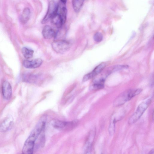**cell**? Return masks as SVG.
<instances>
[{
	"instance_id": "7c38bea8",
	"label": "cell",
	"mask_w": 154,
	"mask_h": 154,
	"mask_svg": "<svg viewBox=\"0 0 154 154\" xmlns=\"http://www.w3.org/2000/svg\"><path fill=\"white\" fill-rule=\"evenodd\" d=\"M95 136V132L91 131L90 133L85 146V152L86 153H89L91 150L92 143Z\"/></svg>"
},
{
	"instance_id": "e0dca14e",
	"label": "cell",
	"mask_w": 154,
	"mask_h": 154,
	"mask_svg": "<svg viewBox=\"0 0 154 154\" xmlns=\"http://www.w3.org/2000/svg\"><path fill=\"white\" fill-rule=\"evenodd\" d=\"M119 120L118 119L115 118L114 115H113L111 119L110 122L109 128V132L110 135H112L115 132V124L116 122Z\"/></svg>"
},
{
	"instance_id": "5b68a950",
	"label": "cell",
	"mask_w": 154,
	"mask_h": 154,
	"mask_svg": "<svg viewBox=\"0 0 154 154\" xmlns=\"http://www.w3.org/2000/svg\"><path fill=\"white\" fill-rule=\"evenodd\" d=\"M58 8V4L53 1L50 2L47 13L42 21V23H45L50 20L51 18L57 13Z\"/></svg>"
},
{
	"instance_id": "2e32d148",
	"label": "cell",
	"mask_w": 154,
	"mask_h": 154,
	"mask_svg": "<svg viewBox=\"0 0 154 154\" xmlns=\"http://www.w3.org/2000/svg\"><path fill=\"white\" fill-rule=\"evenodd\" d=\"M84 0H72V6L74 11L76 13L79 12L82 7Z\"/></svg>"
},
{
	"instance_id": "277c9868",
	"label": "cell",
	"mask_w": 154,
	"mask_h": 154,
	"mask_svg": "<svg viewBox=\"0 0 154 154\" xmlns=\"http://www.w3.org/2000/svg\"><path fill=\"white\" fill-rule=\"evenodd\" d=\"M52 48L56 52L62 54L68 51L71 47L70 44L64 40H60L54 42L51 44Z\"/></svg>"
},
{
	"instance_id": "52a82bcc",
	"label": "cell",
	"mask_w": 154,
	"mask_h": 154,
	"mask_svg": "<svg viewBox=\"0 0 154 154\" xmlns=\"http://www.w3.org/2000/svg\"><path fill=\"white\" fill-rule=\"evenodd\" d=\"M106 66V63H102L97 66L91 72L85 75L83 78V82L86 81L99 74Z\"/></svg>"
},
{
	"instance_id": "ffe728a7",
	"label": "cell",
	"mask_w": 154,
	"mask_h": 154,
	"mask_svg": "<svg viewBox=\"0 0 154 154\" xmlns=\"http://www.w3.org/2000/svg\"><path fill=\"white\" fill-rule=\"evenodd\" d=\"M103 38V36L102 33L99 32L96 33L94 36V39L97 42H100L102 41Z\"/></svg>"
},
{
	"instance_id": "3957f363",
	"label": "cell",
	"mask_w": 154,
	"mask_h": 154,
	"mask_svg": "<svg viewBox=\"0 0 154 154\" xmlns=\"http://www.w3.org/2000/svg\"><path fill=\"white\" fill-rule=\"evenodd\" d=\"M151 102V99L149 98L140 103L137 107L134 114L130 118L128 121L129 125L136 122L140 118Z\"/></svg>"
},
{
	"instance_id": "8992f818",
	"label": "cell",
	"mask_w": 154,
	"mask_h": 154,
	"mask_svg": "<svg viewBox=\"0 0 154 154\" xmlns=\"http://www.w3.org/2000/svg\"><path fill=\"white\" fill-rule=\"evenodd\" d=\"M14 123L12 116L8 115L0 124V132H5L9 130L12 127Z\"/></svg>"
},
{
	"instance_id": "8fae6325",
	"label": "cell",
	"mask_w": 154,
	"mask_h": 154,
	"mask_svg": "<svg viewBox=\"0 0 154 154\" xmlns=\"http://www.w3.org/2000/svg\"><path fill=\"white\" fill-rule=\"evenodd\" d=\"M42 32L43 37L47 39H51L56 35V33L54 30L48 25L44 26Z\"/></svg>"
},
{
	"instance_id": "9c48e42d",
	"label": "cell",
	"mask_w": 154,
	"mask_h": 154,
	"mask_svg": "<svg viewBox=\"0 0 154 154\" xmlns=\"http://www.w3.org/2000/svg\"><path fill=\"white\" fill-rule=\"evenodd\" d=\"M42 63V60L40 58L34 59L32 60H24L23 63L24 67L27 68L34 69L39 67Z\"/></svg>"
},
{
	"instance_id": "d6986e66",
	"label": "cell",
	"mask_w": 154,
	"mask_h": 154,
	"mask_svg": "<svg viewBox=\"0 0 154 154\" xmlns=\"http://www.w3.org/2000/svg\"><path fill=\"white\" fill-rule=\"evenodd\" d=\"M104 87L103 84L94 83L90 87V89L92 90H97L103 88Z\"/></svg>"
},
{
	"instance_id": "5bb4252c",
	"label": "cell",
	"mask_w": 154,
	"mask_h": 154,
	"mask_svg": "<svg viewBox=\"0 0 154 154\" xmlns=\"http://www.w3.org/2000/svg\"><path fill=\"white\" fill-rule=\"evenodd\" d=\"M60 2L58 4L57 13L61 17L65 23L66 19L67 10L65 4L61 2Z\"/></svg>"
},
{
	"instance_id": "44dd1931",
	"label": "cell",
	"mask_w": 154,
	"mask_h": 154,
	"mask_svg": "<svg viewBox=\"0 0 154 154\" xmlns=\"http://www.w3.org/2000/svg\"><path fill=\"white\" fill-rule=\"evenodd\" d=\"M67 0H60V2L66 4Z\"/></svg>"
},
{
	"instance_id": "9a60e30c",
	"label": "cell",
	"mask_w": 154,
	"mask_h": 154,
	"mask_svg": "<svg viewBox=\"0 0 154 154\" xmlns=\"http://www.w3.org/2000/svg\"><path fill=\"white\" fill-rule=\"evenodd\" d=\"M30 15V9L26 8H25L23 11L22 15L20 17V21L23 24L26 23L29 19Z\"/></svg>"
},
{
	"instance_id": "4fadbf2b",
	"label": "cell",
	"mask_w": 154,
	"mask_h": 154,
	"mask_svg": "<svg viewBox=\"0 0 154 154\" xmlns=\"http://www.w3.org/2000/svg\"><path fill=\"white\" fill-rule=\"evenodd\" d=\"M50 20L54 26L58 29L60 28L64 23L61 17L57 12L51 18Z\"/></svg>"
},
{
	"instance_id": "ac0fdd59",
	"label": "cell",
	"mask_w": 154,
	"mask_h": 154,
	"mask_svg": "<svg viewBox=\"0 0 154 154\" xmlns=\"http://www.w3.org/2000/svg\"><path fill=\"white\" fill-rule=\"evenodd\" d=\"M22 52L26 58L29 59L32 57L34 51L32 49L24 47L22 48Z\"/></svg>"
},
{
	"instance_id": "6da1fadb",
	"label": "cell",
	"mask_w": 154,
	"mask_h": 154,
	"mask_svg": "<svg viewBox=\"0 0 154 154\" xmlns=\"http://www.w3.org/2000/svg\"><path fill=\"white\" fill-rule=\"evenodd\" d=\"M47 117L43 116L40 119L25 141L22 152L25 154L33 153L35 142L42 132L45 129Z\"/></svg>"
},
{
	"instance_id": "ba28073f",
	"label": "cell",
	"mask_w": 154,
	"mask_h": 154,
	"mask_svg": "<svg viewBox=\"0 0 154 154\" xmlns=\"http://www.w3.org/2000/svg\"><path fill=\"white\" fill-rule=\"evenodd\" d=\"M2 94L4 98L8 100L11 98L12 94L11 86L9 82L4 81L2 86Z\"/></svg>"
},
{
	"instance_id": "7402d4cb",
	"label": "cell",
	"mask_w": 154,
	"mask_h": 154,
	"mask_svg": "<svg viewBox=\"0 0 154 154\" xmlns=\"http://www.w3.org/2000/svg\"><path fill=\"white\" fill-rule=\"evenodd\" d=\"M154 150L153 149H152L149 151V154H154Z\"/></svg>"
},
{
	"instance_id": "30bf717a",
	"label": "cell",
	"mask_w": 154,
	"mask_h": 154,
	"mask_svg": "<svg viewBox=\"0 0 154 154\" xmlns=\"http://www.w3.org/2000/svg\"><path fill=\"white\" fill-rule=\"evenodd\" d=\"M73 122H67L59 120H54L52 121L51 124L55 128L58 129H63L67 128L73 125Z\"/></svg>"
},
{
	"instance_id": "7a4b0ae2",
	"label": "cell",
	"mask_w": 154,
	"mask_h": 154,
	"mask_svg": "<svg viewBox=\"0 0 154 154\" xmlns=\"http://www.w3.org/2000/svg\"><path fill=\"white\" fill-rule=\"evenodd\" d=\"M142 91L141 89L139 88L124 92L115 99L113 102V106H118L123 105L134 96L138 94Z\"/></svg>"
}]
</instances>
